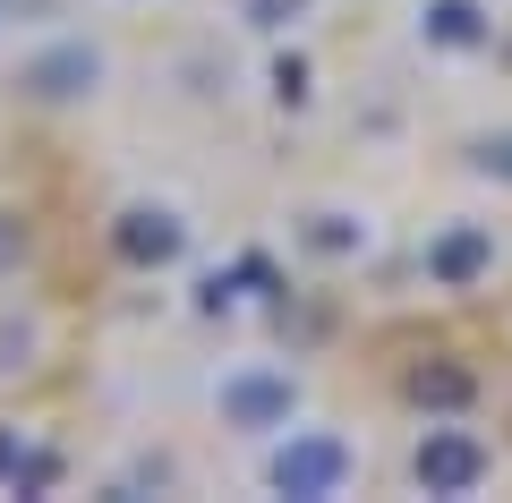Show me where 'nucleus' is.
Listing matches in <instances>:
<instances>
[{"label":"nucleus","instance_id":"obj_1","mask_svg":"<svg viewBox=\"0 0 512 503\" xmlns=\"http://www.w3.org/2000/svg\"><path fill=\"white\" fill-rule=\"evenodd\" d=\"M265 478H274V495H291V503H325V495H342V478H350V444L342 435H291Z\"/></svg>","mask_w":512,"mask_h":503},{"label":"nucleus","instance_id":"obj_2","mask_svg":"<svg viewBox=\"0 0 512 503\" xmlns=\"http://www.w3.org/2000/svg\"><path fill=\"white\" fill-rule=\"evenodd\" d=\"M410 469H419L427 495H470V486L487 478V444H478V435H461V427H427L419 452H410Z\"/></svg>","mask_w":512,"mask_h":503},{"label":"nucleus","instance_id":"obj_3","mask_svg":"<svg viewBox=\"0 0 512 503\" xmlns=\"http://www.w3.org/2000/svg\"><path fill=\"white\" fill-rule=\"evenodd\" d=\"M222 418H231V427H291L299 418V384L291 376H274V367H248V376H231L222 384Z\"/></svg>","mask_w":512,"mask_h":503},{"label":"nucleus","instance_id":"obj_4","mask_svg":"<svg viewBox=\"0 0 512 503\" xmlns=\"http://www.w3.org/2000/svg\"><path fill=\"white\" fill-rule=\"evenodd\" d=\"M94 86H103V52L94 43H52V52L26 60V94L35 103H86Z\"/></svg>","mask_w":512,"mask_h":503},{"label":"nucleus","instance_id":"obj_5","mask_svg":"<svg viewBox=\"0 0 512 503\" xmlns=\"http://www.w3.org/2000/svg\"><path fill=\"white\" fill-rule=\"evenodd\" d=\"M111 248H120L128 265H180L188 231H180V214H171V205H128V214L111 222Z\"/></svg>","mask_w":512,"mask_h":503},{"label":"nucleus","instance_id":"obj_6","mask_svg":"<svg viewBox=\"0 0 512 503\" xmlns=\"http://www.w3.org/2000/svg\"><path fill=\"white\" fill-rule=\"evenodd\" d=\"M487 265H495V239L478 231V222H453V231H444L436 248H427V273H436L444 290H470Z\"/></svg>","mask_w":512,"mask_h":503},{"label":"nucleus","instance_id":"obj_7","mask_svg":"<svg viewBox=\"0 0 512 503\" xmlns=\"http://www.w3.org/2000/svg\"><path fill=\"white\" fill-rule=\"evenodd\" d=\"M419 35L436 43V52H478V43H487V9H478V0H427Z\"/></svg>","mask_w":512,"mask_h":503},{"label":"nucleus","instance_id":"obj_8","mask_svg":"<svg viewBox=\"0 0 512 503\" xmlns=\"http://www.w3.org/2000/svg\"><path fill=\"white\" fill-rule=\"evenodd\" d=\"M410 401H436V410H461V401H470V376H461V367H419V376H410Z\"/></svg>","mask_w":512,"mask_h":503},{"label":"nucleus","instance_id":"obj_9","mask_svg":"<svg viewBox=\"0 0 512 503\" xmlns=\"http://www.w3.org/2000/svg\"><path fill=\"white\" fill-rule=\"evenodd\" d=\"M308 248L350 256V248H359V222H350V214H316V222H308Z\"/></svg>","mask_w":512,"mask_h":503},{"label":"nucleus","instance_id":"obj_10","mask_svg":"<svg viewBox=\"0 0 512 503\" xmlns=\"http://www.w3.org/2000/svg\"><path fill=\"white\" fill-rule=\"evenodd\" d=\"M470 171H487V180H512V128H495V137L470 145Z\"/></svg>","mask_w":512,"mask_h":503},{"label":"nucleus","instance_id":"obj_11","mask_svg":"<svg viewBox=\"0 0 512 503\" xmlns=\"http://www.w3.org/2000/svg\"><path fill=\"white\" fill-rule=\"evenodd\" d=\"M299 9H308V0H248L239 18H248V26H265V35H282V26H291Z\"/></svg>","mask_w":512,"mask_h":503},{"label":"nucleus","instance_id":"obj_12","mask_svg":"<svg viewBox=\"0 0 512 503\" xmlns=\"http://www.w3.org/2000/svg\"><path fill=\"white\" fill-rule=\"evenodd\" d=\"M274 94H282V103H308V60H299V52L274 60Z\"/></svg>","mask_w":512,"mask_h":503},{"label":"nucleus","instance_id":"obj_13","mask_svg":"<svg viewBox=\"0 0 512 503\" xmlns=\"http://www.w3.org/2000/svg\"><path fill=\"white\" fill-rule=\"evenodd\" d=\"M18 256H26V231H18V222H9V214H0V273L18 265Z\"/></svg>","mask_w":512,"mask_h":503},{"label":"nucleus","instance_id":"obj_14","mask_svg":"<svg viewBox=\"0 0 512 503\" xmlns=\"http://www.w3.org/2000/svg\"><path fill=\"white\" fill-rule=\"evenodd\" d=\"M18 469V427H0V478Z\"/></svg>","mask_w":512,"mask_h":503}]
</instances>
